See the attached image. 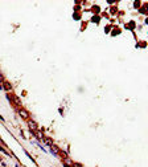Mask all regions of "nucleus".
I'll list each match as a JSON object with an SVG mask.
<instances>
[{"instance_id": "9d476101", "label": "nucleus", "mask_w": 148, "mask_h": 167, "mask_svg": "<svg viewBox=\"0 0 148 167\" xmlns=\"http://www.w3.org/2000/svg\"><path fill=\"white\" fill-rule=\"evenodd\" d=\"M146 9H147V4L144 5L143 8H140V12H141V13H147V11H146Z\"/></svg>"}, {"instance_id": "423d86ee", "label": "nucleus", "mask_w": 148, "mask_h": 167, "mask_svg": "<svg viewBox=\"0 0 148 167\" xmlns=\"http://www.w3.org/2000/svg\"><path fill=\"white\" fill-rule=\"evenodd\" d=\"M62 165H64V167H71V166H73V162H71V160L69 159V158H65Z\"/></svg>"}, {"instance_id": "4468645a", "label": "nucleus", "mask_w": 148, "mask_h": 167, "mask_svg": "<svg viewBox=\"0 0 148 167\" xmlns=\"http://www.w3.org/2000/svg\"><path fill=\"white\" fill-rule=\"evenodd\" d=\"M134 5H135V7L137 8V7H139V5H140V3H139V1H135V3H134Z\"/></svg>"}, {"instance_id": "20e7f679", "label": "nucleus", "mask_w": 148, "mask_h": 167, "mask_svg": "<svg viewBox=\"0 0 148 167\" xmlns=\"http://www.w3.org/2000/svg\"><path fill=\"white\" fill-rule=\"evenodd\" d=\"M3 90L11 91V90H12V85H11V82H8V81H3Z\"/></svg>"}, {"instance_id": "f8f14e48", "label": "nucleus", "mask_w": 148, "mask_h": 167, "mask_svg": "<svg viewBox=\"0 0 148 167\" xmlns=\"http://www.w3.org/2000/svg\"><path fill=\"white\" fill-rule=\"evenodd\" d=\"M126 27H128V28H131V29H132V28L135 27V24H134V23H130V24H128V25H126Z\"/></svg>"}, {"instance_id": "1a4fd4ad", "label": "nucleus", "mask_w": 148, "mask_h": 167, "mask_svg": "<svg viewBox=\"0 0 148 167\" xmlns=\"http://www.w3.org/2000/svg\"><path fill=\"white\" fill-rule=\"evenodd\" d=\"M71 167H83L82 166V163H78V162H73V166Z\"/></svg>"}, {"instance_id": "6e6552de", "label": "nucleus", "mask_w": 148, "mask_h": 167, "mask_svg": "<svg viewBox=\"0 0 148 167\" xmlns=\"http://www.w3.org/2000/svg\"><path fill=\"white\" fill-rule=\"evenodd\" d=\"M42 141H44V142L46 143V145H48L49 147H50L52 145H53V141H52V138H44V139H42Z\"/></svg>"}, {"instance_id": "0eeeda50", "label": "nucleus", "mask_w": 148, "mask_h": 167, "mask_svg": "<svg viewBox=\"0 0 148 167\" xmlns=\"http://www.w3.org/2000/svg\"><path fill=\"white\" fill-rule=\"evenodd\" d=\"M33 135H36V138H37L38 141H42V139H44V135H42V133L40 131V130L34 131V133H33Z\"/></svg>"}, {"instance_id": "7ed1b4c3", "label": "nucleus", "mask_w": 148, "mask_h": 167, "mask_svg": "<svg viewBox=\"0 0 148 167\" xmlns=\"http://www.w3.org/2000/svg\"><path fill=\"white\" fill-rule=\"evenodd\" d=\"M28 126H29V130H31L32 134L38 130V126H37V123H36L34 121H28Z\"/></svg>"}, {"instance_id": "39448f33", "label": "nucleus", "mask_w": 148, "mask_h": 167, "mask_svg": "<svg viewBox=\"0 0 148 167\" xmlns=\"http://www.w3.org/2000/svg\"><path fill=\"white\" fill-rule=\"evenodd\" d=\"M50 153L53 154V155H58V153H60V149H58L56 145H52L50 146Z\"/></svg>"}, {"instance_id": "ddd939ff", "label": "nucleus", "mask_w": 148, "mask_h": 167, "mask_svg": "<svg viewBox=\"0 0 148 167\" xmlns=\"http://www.w3.org/2000/svg\"><path fill=\"white\" fill-rule=\"evenodd\" d=\"M93 21H94V23H98V21H99V17H98V16L95 17V16H94V17H93Z\"/></svg>"}, {"instance_id": "2eb2a0df", "label": "nucleus", "mask_w": 148, "mask_h": 167, "mask_svg": "<svg viewBox=\"0 0 148 167\" xmlns=\"http://www.w3.org/2000/svg\"><path fill=\"white\" fill-rule=\"evenodd\" d=\"M0 121H1V122H4V118H3L1 116H0Z\"/></svg>"}, {"instance_id": "f03ea898", "label": "nucleus", "mask_w": 148, "mask_h": 167, "mask_svg": "<svg viewBox=\"0 0 148 167\" xmlns=\"http://www.w3.org/2000/svg\"><path fill=\"white\" fill-rule=\"evenodd\" d=\"M17 111H19V116H20L23 119H29V113L24 109V107H19Z\"/></svg>"}, {"instance_id": "f257e3e1", "label": "nucleus", "mask_w": 148, "mask_h": 167, "mask_svg": "<svg viewBox=\"0 0 148 167\" xmlns=\"http://www.w3.org/2000/svg\"><path fill=\"white\" fill-rule=\"evenodd\" d=\"M7 98H8V101H12V102H13L16 106L17 107H21V101H20V98H19L17 96H7Z\"/></svg>"}, {"instance_id": "9b49d317", "label": "nucleus", "mask_w": 148, "mask_h": 167, "mask_svg": "<svg viewBox=\"0 0 148 167\" xmlns=\"http://www.w3.org/2000/svg\"><path fill=\"white\" fill-rule=\"evenodd\" d=\"M93 12H97L98 13L99 12V7H93Z\"/></svg>"}]
</instances>
